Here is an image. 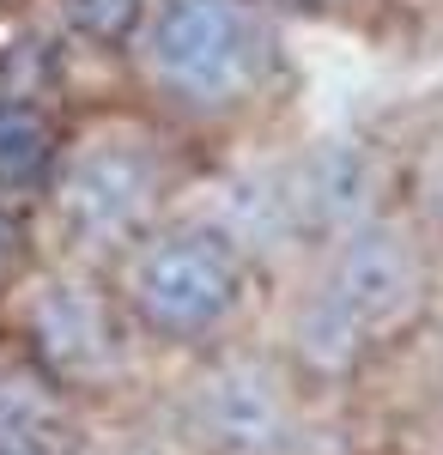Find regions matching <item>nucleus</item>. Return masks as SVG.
<instances>
[{
  "label": "nucleus",
  "instance_id": "nucleus-12",
  "mask_svg": "<svg viewBox=\"0 0 443 455\" xmlns=\"http://www.w3.org/2000/svg\"><path fill=\"white\" fill-rule=\"evenodd\" d=\"M146 6L152 0H61V19L92 49H128L146 25Z\"/></svg>",
  "mask_w": 443,
  "mask_h": 455
},
{
  "label": "nucleus",
  "instance_id": "nucleus-4",
  "mask_svg": "<svg viewBox=\"0 0 443 455\" xmlns=\"http://www.w3.org/2000/svg\"><path fill=\"white\" fill-rule=\"evenodd\" d=\"M134 322L122 310L116 285L98 280V267H43L19 291V352L31 358L43 377L68 388V395H92L128 377L134 358Z\"/></svg>",
  "mask_w": 443,
  "mask_h": 455
},
{
  "label": "nucleus",
  "instance_id": "nucleus-10",
  "mask_svg": "<svg viewBox=\"0 0 443 455\" xmlns=\"http://www.w3.org/2000/svg\"><path fill=\"white\" fill-rule=\"evenodd\" d=\"M371 352L376 347L316 291V285L298 291V304H292V315H286V358H292V377L341 383V377H352V371H365Z\"/></svg>",
  "mask_w": 443,
  "mask_h": 455
},
{
  "label": "nucleus",
  "instance_id": "nucleus-15",
  "mask_svg": "<svg viewBox=\"0 0 443 455\" xmlns=\"http://www.w3.org/2000/svg\"><path fill=\"white\" fill-rule=\"evenodd\" d=\"M431 304H438V310H443V249H438V255H431Z\"/></svg>",
  "mask_w": 443,
  "mask_h": 455
},
{
  "label": "nucleus",
  "instance_id": "nucleus-16",
  "mask_svg": "<svg viewBox=\"0 0 443 455\" xmlns=\"http://www.w3.org/2000/svg\"><path fill=\"white\" fill-rule=\"evenodd\" d=\"M316 6H334V0H316Z\"/></svg>",
  "mask_w": 443,
  "mask_h": 455
},
{
  "label": "nucleus",
  "instance_id": "nucleus-1",
  "mask_svg": "<svg viewBox=\"0 0 443 455\" xmlns=\"http://www.w3.org/2000/svg\"><path fill=\"white\" fill-rule=\"evenodd\" d=\"M171 188L176 171L158 134H146L140 122H92L73 140H61V158L43 188V212L68 261L116 267L165 219Z\"/></svg>",
  "mask_w": 443,
  "mask_h": 455
},
{
  "label": "nucleus",
  "instance_id": "nucleus-3",
  "mask_svg": "<svg viewBox=\"0 0 443 455\" xmlns=\"http://www.w3.org/2000/svg\"><path fill=\"white\" fill-rule=\"evenodd\" d=\"M109 285L140 334L176 340V347H206L249 310L255 267L206 219L182 212V219H158L116 261Z\"/></svg>",
  "mask_w": 443,
  "mask_h": 455
},
{
  "label": "nucleus",
  "instance_id": "nucleus-2",
  "mask_svg": "<svg viewBox=\"0 0 443 455\" xmlns=\"http://www.w3.org/2000/svg\"><path fill=\"white\" fill-rule=\"evenodd\" d=\"M140 79L182 116H238L273 73V25L255 0H152L134 36Z\"/></svg>",
  "mask_w": 443,
  "mask_h": 455
},
{
  "label": "nucleus",
  "instance_id": "nucleus-6",
  "mask_svg": "<svg viewBox=\"0 0 443 455\" xmlns=\"http://www.w3.org/2000/svg\"><path fill=\"white\" fill-rule=\"evenodd\" d=\"M298 425V377L268 352H219L189 388V431L206 455H292Z\"/></svg>",
  "mask_w": 443,
  "mask_h": 455
},
{
  "label": "nucleus",
  "instance_id": "nucleus-7",
  "mask_svg": "<svg viewBox=\"0 0 443 455\" xmlns=\"http://www.w3.org/2000/svg\"><path fill=\"white\" fill-rule=\"evenodd\" d=\"M286 176H292V201L310 249L383 219L395 195V164L371 134H322L298 158H286Z\"/></svg>",
  "mask_w": 443,
  "mask_h": 455
},
{
  "label": "nucleus",
  "instance_id": "nucleus-8",
  "mask_svg": "<svg viewBox=\"0 0 443 455\" xmlns=\"http://www.w3.org/2000/svg\"><path fill=\"white\" fill-rule=\"evenodd\" d=\"M243 261L262 274L292 255H304V225H298V201H292V176L286 164H238L206 182V201L195 207Z\"/></svg>",
  "mask_w": 443,
  "mask_h": 455
},
{
  "label": "nucleus",
  "instance_id": "nucleus-14",
  "mask_svg": "<svg viewBox=\"0 0 443 455\" xmlns=\"http://www.w3.org/2000/svg\"><path fill=\"white\" fill-rule=\"evenodd\" d=\"M19 267H25V219L12 201H0V285L19 280Z\"/></svg>",
  "mask_w": 443,
  "mask_h": 455
},
{
  "label": "nucleus",
  "instance_id": "nucleus-11",
  "mask_svg": "<svg viewBox=\"0 0 443 455\" xmlns=\"http://www.w3.org/2000/svg\"><path fill=\"white\" fill-rule=\"evenodd\" d=\"M61 122L43 98H12L0 92V201H31L49 188V171L61 158Z\"/></svg>",
  "mask_w": 443,
  "mask_h": 455
},
{
  "label": "nucleus",
  "instance_id": "nucleus-9",
  "mask_svg": "<svg viewBox=\"0 0 443 455\" xmlns=\"http://www.w3.org/2000/svg\"><path fill=\"white\" fill-rule=\"evenodd\" d=\"M73 437V395L25 352H0V455H61Z\"/></svg>",
  "mask_w": 443,
  "mask_h": 455
},
{
  "label": "nucleus",
  "instance_id": "nucleus-13",
  "mask_svg": "<svg viewBox=\"0 0 443 455\" xmlns=\"http://www.w3.org/2000/svg\"><path fill=\"white\" fill-rule=\"evenodd\" d=\"M413 207H419V219L438 231V243H443V134L413 164Z\"/></svg>",
  "mask_w": 443,
  "mask_h": 455
},
{
  "label": "nucleus",
  "instance_id": "nucleus-5",
  "mask_svg": "<svg viewBox=\"0 0 443 455\" xmlns=\"http://www.w3.org/2000/svg\"><path fill=\"white\" fill-rule=\"evenodd\" d=\"M310 285L371 347H383L401 328H413L425 315V304H431V249L419 243L413 225H401L395 212H383V219H371V225H358V231H346V237L316 249Z\"/></svg>",
  "mask_w": 443,
  "mask_h": 455
}]
</instances>
